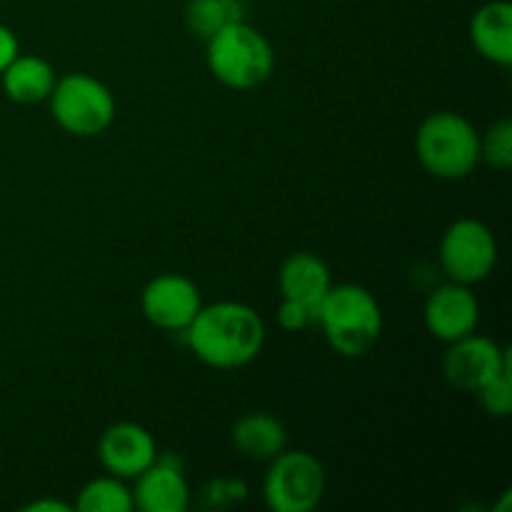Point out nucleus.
Returning a JSON list of instances; mask_svg holds the SVG:
<instances>
[{
    "label": "nucleus",
    "instance_id": "a211bd4d",
    "mask_svg": "<svg viewBox=\"0 0 512 512\" xmlns=\"http://www.w3.org/2000/svg\"><path fill=\"white\" fill-rule=\"evenodd\" d=\"M133 508V490L125 485L123 478L110 473L85 483L75 503L78 512H130Z\"/></svg>",
    "mask_w": 512,
    "mask_h": 512
},
{
    "label": "nucleus",
    "instance_id": "423d86ee",
    "mask_svg": "<svg viewBox=\"0 0 512 512\" xmlns=\"http://www.w3.org/2000/svg\"><path fill=\"white\" fill-rule=\"evenodd\" d=\"M328 488L323 463L308 450H283L270 460L263 498L273 512H313Z\"/></svg>",
    "mask_w": 512,
    "mask_h": 512
},
{
    "label": "nucleus",
    "instance_id": "9d476101",
    "mask_svg": "<svg viewBox=\"0 0 512 512\" xmlns=\"http://www.w3.org/2000/svg\"><path fill=\"white\" fill-rule=\"evenodd\" d=\"M158 443L153 433L138 423H113L103 430L98 443V458L110 475L135 480L158 460Z\"/></svg>",
    "mask_w": 512,
    "mask_h": 512
},
{
    "label": "nucleus",
    "instance_id": "f8f14e48",
    "mask_svg": "<svg viewBox=\"0 0 512 512\" xmlns=\"http://www.w3.org/2000/svg\"><path fill=\"white\" fill-rule=\"evenodd\" d=\"M133 505L140 512H185L190 485L178 458H160L135 478Z\"/></svg>",
    "mask_w": 512,
    "mask_h": 512
},
{
    "label": "nucleus",
    "instance_id": "f3484780",
    "mask_svg": "<svg viewBox=\"0 0 512 512\" xmlns=\"http://www.w3.org/2000/svg\"><path fill=\"white\" fill-rule=\"evenodd\" d=\"M183 18L190 33L208 40L225 25L245 18L243 0H188Z\"/></svg>",
    "mask_w": 512,
    "mask_h": 512
},
{
    "label": "nucleus",
    "instance_id": "aec40b11",
    "mask_svg": "<svg viewBox=\"0 0 512 512\" xmlns=\"http://www.w3.org/2000/svg\"><path fill=\"white\" fill-rule=\"evenodd\" d=\"M478 403L490 418H510L512 415V370L495 375L493 380L475 390Z\"/></svg>",
    "mask_w": 512,
    "mask_h": 512
},
{
    "label": "nucleus",
    "instance_id": "5701e85b",
    "mask_svg": "<svg viewBox=\"0 0 512 512\" xmlns=\"http://www.w3.org/2000/svg\"><path fill=\"white\" fill-rule=\"evenodd\" d=\"M23 510L25 512H70V510H73V505L60 503V500L45 498V500H35V503L25 505Z\"/></svg>",
    "mask_w": 512,
    "mask_h": 512
},
{
    "label": "nucleus",
    "instance_id": "4468645a",
    "mask_svg": "<svg viewBox=\"0 0 512 512\" xmlns=\"http://www.w3.org/2000/svg\"><path fill=\"white\" fill-rule=\"evenodd\" d=\"M470 40L475 50L500 68L512 65V5L490 0L470 20Z\"/></svg>",
    "mask_w": 512,
    "mask_h": 512
},
{
    "label": "nucleus",
    "instance_id": "6e6552de",
    "mask_svg": "<svg viewBox=\"0 0 512 512\" xmlns=\"http://www.w3.org/2000/svg\"><path fill=\"white\" fill-rule=\"evenodd\" d=\"M448 345L450 348L443 358V375L453 388L465 390V393H475L495 375L512 370L510 350L488 335L470 333Z\"/></svg>",
    "mask_w": 512,
    "mask_h": 512
},
{
    "label": "nucleus",
    "instance_id": "dca6fc26",
    "mask_svg": "<svg viewBox=\"0 0 512 512\" xmlns=\"http://www.w3.org/2000/svg\"><path fill=\"white\" fill-rule=\"evenodd\" d=\"M58 80L55 68L40 55H18L8 68L0 73L3 93L18 105H35L48 100Z\"/></svg>",
    "mask_w": 512,
    "mask_h": 512
},
{
    "label": "nucleus",
    "instance_id": "9b49d317",
    "mask_svg": "<svg viewBox=\"0 0 512 512\" xmlns=\"http://www.w3.org/2000/svg\"><path fill=\"white\" fill-rule=\"evenodd\" d=\"M425 328L443 343H455L465 335L475 333L480 323V300L470 285L453 283L435 288L425 300Z\"/></svg>",
    "mask_w": 512,
    "mask_h": 512
},
{
    "label": "nucleus",
    "instance_id": "ddd939ff",
    "mask_svg": "<svg viewBox=\"0 0 512 512\" xmlns=\"http://www.w3.org/2000/svg\"><path fill=\"white\" fill-rule=\"evenodd\" d=\"M278 285L285 300L308 305L315 313L325 293L333 288V275H330L328 263L320 255L300 250V253L285 258V263L280 265Z\"/></svg>",
    "mask_w": 512,
    "mask_h": 512
},
{
    "label": "nucleus",
    "instance_id": "6ab92c4d",
    "mask_svg": "<svg viewBox=\"0 0 512 512\" xmlns=\"http://www.w3.org/2000/svg\"><path fill=\"white\" fill-rule=\"evenodd\" d=\"M480 160L495 170L512 168V123L508 118L498 120L480 135Z\"/></svg>",
    "mask_w": 512,
    "mask_h": 512
},
{
    "label": "nucleus",
    "instance_id": "39448f33",
    "mask_svg": "<svg viewBox=\"0 0 512 512\" xmlns=\"http://www.w3.org/2000/svg\"><path fill=\"white\" fill-rule=\"evenodd\" d=\"M48 103L55 123L75 138H95L115 120L113 93L88 73H68L55 80Z\"/></svg>",
    "mask_w": 512,
    "mask_h": 512
},
{
    "label": "nucleus",
    "instance_id": "2eb2a0df",
    "mask_svg": "<svg viewBox=\"0 0 512 512\" xmlns=\"http://www.w3.org/2000/svg\"><path fill=\"white\" fill-rule=\"evenodd\" d=\"M233 448L248 460H273L288 448V430L275 415L255 410L240 415L230 430Z\"/></svg>",
    "mask_w": 512,
    "mask_h": 512
},
{
    "label": "nucleus",
    "instance_id": "4be33fe9",
    "mask_svg": "<svg viewBox=\"0 0 512 512\" xmlns=\"http://www.w3.org/2000/svg\"><path fill=\"white\" fill-rule=\"evenodd\" d=\"M18 55H20L18 35H15L8 25L0 23V73H3V70L8 68Z\"/></svg>",
    "mask_w": 512,
    "mask_h": 512
},
{
    "label": "nucleus",
    "instance_id": "f03ea898",
    "mask_svg": "<svg viewBox=\"0 0 512 512\" xmlns=\"http://www.w3.org/2000/svg\"><path fill=\"white\" fill-rule=\"evenodd\" d=\"M315 323L330 348L343 358L370 353L383 333V310L368 288L355 283L333 285L315 308Z\"/></svg>",
    "mask_w": 512,
    "mask_h": 512
},
{
    "label": "nucleus",
    "instance_id": "412c9836",
    "mask_svg": "<svg viewBox=\"0 0 512 512\" xmlns=\"http://www.w3.org/2000/svg\"><path fill=\"white\" fill-rule=\"evenodd\" d=\"M278 323L283 330L295 333V330H303L308 328L310 323H315V313L308 308V305L283 298V303H280L278 308Z\"/></svg>",
    "mask_w": 512,
    "mask_h": 512
},
{
    "label": "nucleus",
    "instance_id": "f257e3e1",
    "mask_svg": "<svg viewBox=\"0 0 512 512\" xmlns=\"http://www.w3.org/2000/svg\"><path fill=\"white\" fill-rule=\"evenodd\" d=\"M188 348L218 370L245 368L265 345V323L255 308L235 300L203 305L185 330Z\"/></svg>",
    "mask_w": 512,
    "mask_h": 512
},
{
    "label": "nucleus",
    "instance_id": "7ed1b4c3",
    "mask_svg": "<svg viewBox=\"0 0 512 512\" xmlns=\"http://www.w3.org/2000/svg\"><path fill=\"white\" fill-rule=\"evenodd\" d=\"M205 63L225 88L253 90L273 75L275 50L270 40L243 18L205 40Z\"/></svg>",
    "mask_w": 512,
    "mask_h": 512
},
{
    "label": "nucleus",
    "instance_id": "b1692460",
    "mask_svg": "<svg viewBox=\"0 0 512 512\" xmlns=\"http://www.w3.org/2000/svg\"><path fill=\"white\" fill-rule=\"evenodd\" d=\"M0 3H5V0H0Z\"/></svg>",
    "mask_w": 512,
    "mask_h": 512
},
{
    "label": "nucleus",
    "instance_id": "1a4fd4ad",
    "mask_svg": "<svg viewBox=\"0 0 512 512\" xmlns=\"http://www.w3.org/2000/svg\"><path fill=\"white\" fill-rule=\"evenodd\" d=\"M203 308L198 285L180 273L155 275L140 293V310L150 325L168 333H185Z\"/></svg>",
    "mask_w": 512,
    "mask_h": 512
},
{
    "label": "nucleus",
    "instance_id": "0eeeda50",
    "mask_svg": "<svg viewBox=\"0 0 512 512\" xmlns=\"http://www.w3.org/2000/svg\"><path fill=\"white\" fill-rule=\"evenodd\" d=\"M438 258L448 280L478 285L488 280L498 265V240L483 220L460 218L443 233Z\"/></svg>",
    "mask_w": 512,
    "mask_h": 512
},
{
    "label": "nucleus",
    "instance_id": "393cba45",
    "mask_svg": "<svg viewBox=\"0 0 512 512\" xmlns=\"http://www.w3.org/2000/svg\"><path fill=\"white\" fill-rule=\"evenodd\" d=\"M243 3H245V0H243Z\"/></svg>",
    "mask_w": 512,
    "mask_h": 512
},
{
    "label": "nucleus",
    "instance_id": "20e7f679",
    "mask_svg": "<svg viewBox=\"0 0 512 512\" xmlns=\"http://www.w3.org/2000/svg\"><path fill=\"white\" fill-rule=\"evenodd\" d=\"M415 153L433 178L463 180L480 163V133L465 115L438 110L420 123Z\"/></svg>",
    "mask_w": 512,
    "mask_h": 512
}]
</instances>
